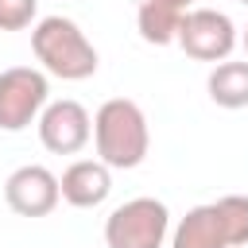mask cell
<instances>
[{
	"label": "cell",
	"instance_id": "cell-7",
	"mask_svg": "<svg viewBox=\"0 0 248 248\" xmlns=\"http://www.w3.org/2000/svg\"><path fill=\"white\" fill-rule=\"evenodd\" d=\"M35 128H39V143L50 155H78L93 140V116L85 112L81 101H70V97L50 101Z\"/></svg>",
	"mask_w": 248,
	"mask_h": 248
},
{
	"label": "cell",
	"instance_id": "cell-1",
	"mask_svg": "<svg viewBox=\"0 0 248 248\" xmlns=\"http://www.w3.org/2000/svg\"><path fill=\"white\" fill-rule=\"evenodd\" d=\"M93 147H97V159L112 170L140 167L151 151V128L143 108L128 97H108L93 112Z\"/></svg>",
	"mask_w": 248,
	"mask_h": 248
},
{
	"label": "cell",
	"instance_id": "cell-4",
	"mask_svg": "<svg viewBox=\"0 0 248 248\" xmlns=\"http://www.w3.org/2000/svg\"><path fill=\"white\" fill-rule=\"evenodd\" d=\"M170 236V209L159 198H128L105 217V248H163Z\"/></svg>",
	"mask_w": 248,
	"mask_h": 248
},
{
	"label": "cell",
	"instance_id": "cell-6",
	"mask_svg": "<svg viewBox=\"0 0 248 248\" xmlns=\"http://www.w3.org/2000/svg\"><path fill=\"white\" fill-rule=\"evenodd\" d=\"M240 35L236 23L217 12V8H190L182 27H178V46L194 58V62H229V54L236 50Z\"/></svg>",
	"mask_w": 248,
	"mask_h": 248
},
{
	"label": "cell",
	"instance_id": "cell-5",
	"mask_svg": "<svg viewBox=\"0 0 248 248\" xmlns=\"http://www.w3.org/2000/svg\"><path fill=\"white\" fill-rule=\"evenodd\" d=\"M50 105V81L35 66H8L0 70V128L23 132L39 124L43 108Z\"/></svg>",
	"mask_w": 248,
	"mask_h": 248
},
{
	"label": "cell",
	"instance_id": "cell-11",
	"mask_svg": "<svg viewBox=\"0 0 248 248\" xmlns=\"http://www.w3.org/2000/svg\"><path fill=\"white\" fill-rule=\"evenodd\" d=\"M182 19H186V12L167 8V4H155V0H140V8H136V31H140V39L151 43V46H170V43H178Z\"/></svg>",
	"mask_w": 248,
	"mask_h": 248
},
{
	"label": "cell",
	"instance_id": "cell-9",
	"mask_svg": "<svg viewBox=\"0 0 248 248\" xmlns=\"http://www.w3.org/2000/svg\"><path fill=\"white\" fill-rule=\"evenodd\" d=\"M62 186V202L74 209H97L108 202L112 194V167H105L101 159H78L62 170L58 178Z\"/></svg>",
	"mask_w": 248,
	"mask_h": 248
},
{
	"label": "cell",
	"instance_id": "cell-14",
	"mask_svg": "<svg viewBox=\"0 0 248 248\" xmlns=\"http://www.w3.org/2000/svg\"><path fill=\"white\" fill-rule=\"evenodd\" d=\"M240 46H244V58H248V27L240 31Z\"/></svg>",
	"mask_w": 248,
	"mask_h": 248
},
{
	"label": "cell",
	"instance_id": "cell-3",
	"mask_svg": "<svg viewBox=\"0 0 248 248\" xmlns=\"http://www.w3.org/2000/svg\"><path fill=\"white\" fill-rule=\"evenodd\" d=\"M170 248H248V198L225 194L194 205L170 229Z\"/></svg>",
	"mask_w": 248,
	"mask_h": 248
},
{
	"label": "cell",
	"instance_id": "cell-15",
	"mask_svg": "<svg viewBox=\"0 0 248 248\" xmlns=\"http://www.w3.org/2000/svg\"><path fill=\"white\" fill-rule=\"evenodd\" d=\"M240 4H244V8H248V0H240Z\"/></svg>",
	"mask_w": 248,
	"mask_h": 248
},
{
	"label": "cell",
	"instance_id": "cell-13",
	"mask_svg": "<svg viewBox=\"0 0 248 248\" xmlns=\"http://www.w3.org/2000/svg\"><path fill=\"white\" fill-rule=\"evenodd\" d=\"M155 4H167V8H178V12H190L194 0H155Z\"/></svg>",
	"mask_w": 248,
	"mask_h": 248
},
{
	"label": "cell",
	"instance_id": "cell-10",
	"mask_svg": "<svg viewBox=\"0 0 248 248\" xmlns=\"http://www.w3.org/2000/svg\"><path fill=\"white\" fill-rule=\"evenodd\" d=\"M205 89H209V101L217 108H244L248 105V58L236 62H217L205 78Z\"/></svg>",
	"mask_w": 248,
	"mask_h": 248
},
{
	"label": "cell",
	"instance_id": "cell-2",
	"mask_svg": "<svg viewBox=\"0 0 248 248\" xmlns=\"http://www.w3.org/2000/svg\"><path fill=\"white\" fill-rule=\"evenodd\" d=\"M31 50H35L43 74L62 78V81H85L101 66L89 35L66 16H43L31 27Z\"/></svg>",
	"mask_w": 248,
	"mask_h": 248
},
{
	"label": "cell",
	"instance_id": "cell-8",
	"mask_svg": "<svg viewBox=\"0 0 248 248\" xmlns=\"http://www.w3.org/2000/svg\"><path fill=\"white\" fill-rule=\"evenodd\" d=\"M4 202L12 213L19 217H46L58 209L62 202V186H58V174L46 170L43 163H23L8 174L4 182Z\"/></svg>",
	"mask_w": 248,
	"mask_h": 248
},
{
	"label": "cell",
	"instance_id": "cell-12",
	"mask_svg": "<svg viewBox=\"0 0 248 248\" xmlns=\"http://www.w3.org/2000/svg\"><path fill=\"white\" fill-rule=\"evenodd\" d=\"M39 16V0H0V31H27Z\"/></svg>",
	"mask_w": 248,
	"mask_h": 248
}]
</instances>
